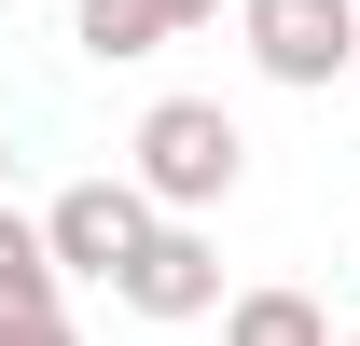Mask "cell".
Segmentation results:
<instances>
[{"label":"cell","instance_id":"277c9868","mask_svg":"<svg viewBox=\"0 0 360 346\" xmlns=\"http://www.w3.org/2000/svg\"><path fill=\"white\" fill-rule=\"evenodd\" d=\"M139 236H153V194H139V180H70V194L42 208L56 277H97V291H111V263H125Z\"/></svg>","mask_w":360,"mask_h":346},{"label":"cell","instance_id":"5b68a950","mask_svg":"<svg viewBox=\"0 0 360 346\" xmlns=\"http://www.w3.org/2000/svg\"><path fill=\"white\" fill-rule=\"evenodd\" d=\"M56 291H70V277H56L42 222H14V194H0V333H14V319H56Z\"/></svg>","mask_w":360,"mask_h":346},{"label":"cell","instance_id":"3957f363","mask_svg":"<svg viewBox=\"0 0 360 346\" xmlns=\"http://www.w3.org/2000/svg\"><path fill=\"white\" fill-rule=\"evenodd\" d=\"M111 305H125V319H208V305H222V250L180 208H153V236L111 263Z\"/></svg>","mask_w":360,"mask_h":346},{"label":"cell","instance_id":"ba28073f","mask_svg":"<svg viewBox=\"0 0 360 346\" xmlns=\"http://www.w3.org/2000/svg\"><path fill=\"white\" fill-rule=\"evenodd\" d=\"M208 14H222V0H167V28H208Z\"/></svg>","mask_w":360,"mask_h":346},{"label":"cell","instance_id":"8992f818","mask_svg":"<svg viewBox=\"0 0 360 346\" xmlns=\"http://www.w3.org/2000/svg\"><path fill=\"white\" fill-rule=\"evenodd\" d=\"M222 346H333V319H319V291H236Z\"/></svg>","mask_w":360,"mask_h":346},{"label":"cell","instance_id":"9c48e42d","mask_svg":"<svg viewBox=\"0 0 360 346\" xmlns=\"http://www.w3.org/2000/svg\"><path fill=\"white\" fill-rule=\"evenodd\" d=\"M0 194H14V125H0Z\"/></svg>","mask_w":360,"mask_h":346},{"label":"cell","instance_id":"6da1fadb","mask_svg":"<svg viewBox=\"0 0 360 346\" xmlns=\"http://www.w3.org/2000/svg\"><path fill=\"white\" fill-rule=\"evenodd\" d=\"M125 180L153 194V208L208 222L236 180H250V139H236V111H222V97H153V111H139V139H125Z\"/></svg>","mask_w":360,"mask_h":346},{"label":"cell","instance_id":"7a4b0ae2","mask_svg":"<svg viewBox=\"0 0 360 346\" xmlns=\"http://www.w3.org/2000/svg\"><path fill=\"white\" fill-rule=\"evenodd\" d=\"M236 28H250V70L291 84V97L347 84V56H360V14H347V0H236Z\"/></svg>","mask_w":360,"mask_h":346},{"label":"cell","instance_id":"52a82bcc","mask_svg":"<svg viewBox=\"0 0 360 346\" xmlns=\"http://www.w3.org/2000/svg\"><path fill=\"white\" fill-rule=\"evenodd\" d=\"M70 42H84V56H153V42H180V28H167V0H84Z\"/></svg>","mask_w":360,"mask_h":346}]
</instances>
